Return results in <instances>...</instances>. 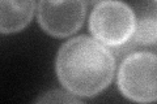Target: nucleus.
I'll use <instances>...</instances> for the list:
<instances>
[{"label":"nucleus","mask_w":157,"mask_h":104,"mask_svg":"<svg viewBox=\"0 0 157 104\" xmlns=\"http://www.w3.org/2000/svg\"><path fill=\"white\" fill-rule=\"evenodd\" d=\"M114 73V56L96 39L75 37L59 48L56 74L60 83L73 95H97L111 83Z\"/></svg>","instance_id":"obj_1"},{"label":"nucleus","mask_w":157,"mask_h":104,"mask_svg":"<svg viewBox=\"0 0 157 104\" xmlns=\"http://www.w3.org/2000/svg\"><path fill=\"white\" fill-rule=\"evenodd\" d=\"M134 11L119 0H105L93 9L89 29L98 42L104 46L117 47L124 44L134 34Z\"/></svg>","instance_id":"obj_2"},{"label":"nucleus","mask_w":157,"mask_h":104,"mask_svg":"<svg viewBox=\"0 0 157 104\" xmlns=\"http://www.w3.org/2000/svg\"><path fill=\"white\" fill-rule=\"evenodd\" d=\"M157 57L151 52H136L127 56L118 73V86L126 98L139 103L157 99Z\"/></svg>","instance_id":"obj_3"},{"label":"nucleus","mask_w":157,"mask_h":104,"mask_svg":"<svg viewBox=\"0 0 157 104\" xmlns=\"http://www.w3.org/2000/svg\"><path fill=\"white\" fill-rule=\"evenodd\" d=\"M38 22L47 34L56 38L68 37L82 26L85 0H39Z\"/></svg>","instance_id":"obj_4"},{"label":"nucleus","mask_w":157,"mask_h":104,"mask_svg":"<svg viewBox=\"0 0 157 104\" xmlns=\"http://www.w3.org/2000/svg\"><path fill=\"white\" fill-rule=\"evenodd\" d=\"M36 0H0V33L21 31L32 21Z\"/></svg>","instance_id":"obj_5"},{"label":"nucleus","mask_w":157,"mask_h":104,"mask_svg":"<svg viewBox=\"0 0 157 104\" xmlns=\"http://www.w3.org/2000/svg\"><path fill=\"white\" fill-rule=\"evenodd\" d=\"M134 39L137 44L155 46L157 39V18L155 11L145 14L139 21L135 22Z\"/></svg>","instance_id":"obj_6"},{"label":"nucleus","mask_w":157,"mask_h":104,"mask_svg":"<svg viewBox=\"0 0 157 104\" xmlns=\"http://www.w3.org/2000/svg\"><path fill=\"white\" fill-rule=\"evenodd\" d=\"M38 102H59V103H64V102H80L78 99H76L75 96H71L70 94L67 92H62V91H51V92H47L43 98H39Z\"/></svg>","instance_id":"obj_7"},{"label":"nucleus","mask_w":157,"mask_h":104,"mask_svg":"<svg viewBox=\"0 0 157 104\" xmlns=\"http://www.w3.org/2000/svg\"><path fill=\"white\" fill-rule=\"evenodd\" d=\"M90 4H98V3H101V2H105V0H88Z\"/></svg>","instance_id":"obj_8"}]
</instances>
